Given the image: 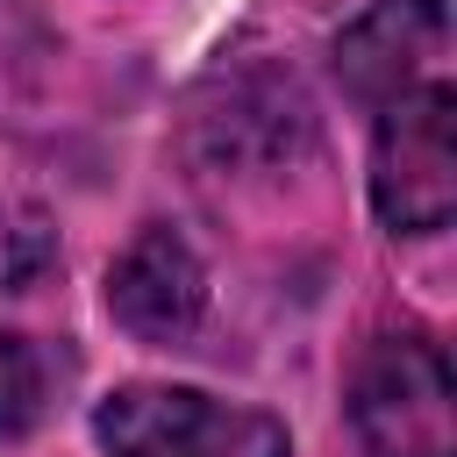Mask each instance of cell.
<instances>
[{"instance_id": "cell-1", "label": "cell", "mask_w": 457, "mask_h": 457, "mask_svg": "<svg viewBox=\"0 0 457 457\" xmlns=\"http://www.w3.org/2000/svg\"><path fill=\"white\" fill-rule=\"evenodd\" d=\"M93 436L107 457H293L278 414L214 400L200 386L129 378L93 407Z\"/></svg>"}, {"instance_id": "cell-2", "label": "cell", "mask_w": 457, "mask_h": 457, "mask_svg": "<svg viewBox=\"0 0 457 457\" xmlns=\"http://www.w3.org/2000/svg\"><path fill=\"white\" fill-rule=\"evenodd\" d=\"M350 428L364 457H457L443 343L421 328L371 336L350 371Z\"/></svg>"}, {"instance_id": "cell-3", "label": "cell", "mask_w": 457, "mask_h": 457, "mask_svg": "<svg viewBox=\"0 0 457 457\" xmlns=\"http://www.w3.org/2000/svg\"><path fill=\"white\" fill-rule=\"evenodd\" d=\"M371 207L393 236H436L457 214V93L443 79L378 107Z\"/></svg>"}, {"instance_id": "cell-4", "label": "cell", "mask_w": 457, "mask_h": 457, "mask_svg": "<svg viewBox=\"0 0 457 457\" xmlns=\"http://www.w3.org/2000/svg\"><path fill=\"white\" fill-rule=\"evenodd\" d=\"M107 314L136 343H186L207 314V264L193 243L164 221H150L114 264H107Z\"/></svg>"}, {"instance_id": "cell-5", "label": "cell", "mask_w": 457, "mask_h": 457, "mask_svg": "<svg viewBox=\"0 0 457 457\" xmlns=\"http://www.w3.org/2000/svg\"><path fill=\"white\" fill-rule=\"evenodd\" d=\"M443 43H450L443 0H371L336 36V79L350 100L386 107V100L428 86V64L443 57Z\"/></svg>"}, {"instance_id": "cell-6", "label": "cell", "mask_w": 457, "mask_h": 457, "mask_svg": "<svg viewBox=\"0 0 457 457\" xmlns=\"http://www.w3.org/2000/svg\"><path fill=\"white\" fill-rule=\"evenodd\" d=\"M57 271V221L36 200H0V293H36Z\"/></svg>"}, {"instance_id": "cell-7", "label": "cell", "mask_w": 457, "mask_h": 457, "mask_svg": "<svg viewBox=\"0 0 457 457\" xmlns=\"http://www.w3.org/2000/svg\"><path fill=\"white\" fill-rule=\"evenodd\" d=\"M43 407V357L29 336L0 328V436H21Z\"/></svg>"}]
</instances>
